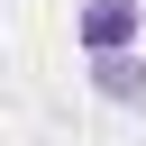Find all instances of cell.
<instances>
[{
    "mask_svg": "<svg viewBox=\"0 0 146 146\" xmlns=\"http://www.w3.org/2000/svg\"><path fill=\"white\" fill-rule=\"evenodd\" d=\"M91 91H100L110 110H146V46H128V55H91Z\"/></svg>",
    "mask_w": 146,
    "mask_h": 146,
    "instance_id": "obj_2",
    "label": "cell"
},
{
    "mask_svg": "<svg viewBox=\"0 0 146 146\" xmlns=\"http://www.w3.org/2000/svg\"><path fill=\"white\" fill-rule=\"evenodd\" d=\"M137 36H146V0H82V18H73L82 55H128Z\"/></svg>",
    "mask_w": 146,
    "mask_h": 146,
    "instance_id": "obj_1",
    "label": "cell"
}]
</instances>
